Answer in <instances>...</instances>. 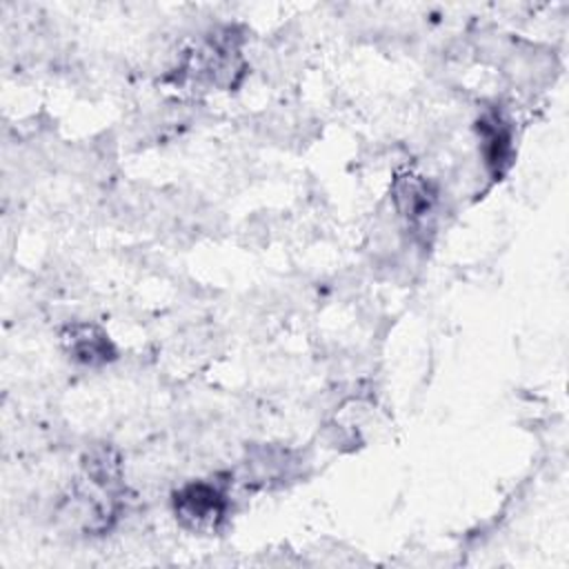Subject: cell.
<instances>
[{
	"label": "cell",
	"mask_w": 569,
	"mask_h": 569,
	"mask_svg": "<svg viewBox=\"0 0 569 569\" xmlns=\"http://www.w3.org/2000/svg\"><path fill=\"white\" fill-rule=\"evenodd\" d=\"M227 496L213 482H189L173 496L178 520L196 531H213L227 516Z\"/></svg>",
	"instance_id": "obj_1"
},
{
	"label": "cell",
	"mask_w": 569,
	"mask_h": 569,
	"mask_svg": "<svg viewBox=\"0 0 569 569\" xmlns=\"http://www.w3.org/2000/svg\"><path fill=\"white\" fill-rule=\"evenodd\" d=\"M393 202L398 213L411 227L422 229L433 220L438 193L427 178L416 173H402L393 182Z\"/></svg>",
	"instance_id": "obj_2"
},
{
	"label": "cell",
	"mask_w": 569,
	"mask_h": 569,
	"mask_svg": "<svg viewBox=\"0 0 569 569\" xmlns=\"http://www.w3.org/2000/svg\"><path fill=\"white\" fill-rule=\"evenodd\" d=\"M478 136L482 144V158L489 173L500 180L513 160V136L509 122L500 116V111H485L478 118Z\"/></svg>",
	"instance_id": "obj_3"
},
{
	"label": "cell",
	"mask_w": 569,
	"mask_h": 569,
	"mask_svg": "<svg viewBox=\"0 0 569 569\" xmlns=\"http://www.w3.org/2000/svg\"><path fill=\"white\" fill-rule=\"evenodd\" d=\"M62 342L69 356L80 365L98 367L116 358V347L109 336L91 322H73L64 327Z\"/></svg>",
	"instance_id": "obj_4"
},
{
	"label": "cell",
	"mask_w": 569,
	"mask_h": 569,
	"mask_svg": "<svg viewBox=\"0 0 569 569\" xmlns=\"http://www.w3.org/2000/svg\"><path fill=\"white\" fill-rule=\"evenodd\" d=\"M82 467H84V473L87 478L107 489V491H113L118 485H120V458L118 453L107 447V445H98V447H91L84 458H82Z\"/></svg>",
	"instance_id": "obj_5"
}]
</instances>
